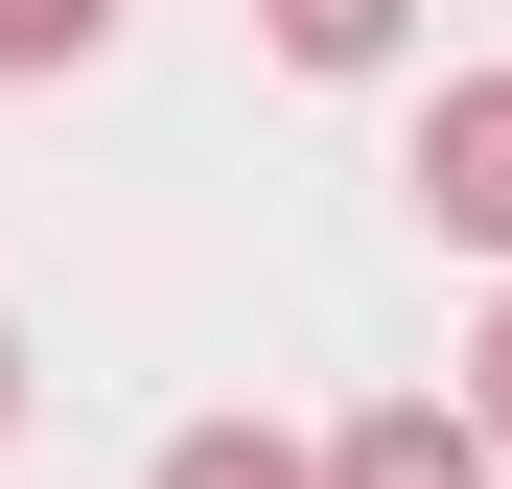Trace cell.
Returning <instances> with one entry per match:
<instances>
[{
    "mask_svg": "<svg viewBox=\"0 0 512 489\" xmlns=\"http://www.w3.org/2000/svg\"><path fill=\"white\" fill-rule=\"evenodd\" d=\"M419 210H443L466 257H512V70H443V94H419Z\"/></svg>",
    "mask_w": 512,
    "mask_h": 489,
    "instance_id": "6da1fadb",
    "label": "cell"
},
{
    "mask_svg": "<svg viewBox=\"0 0 512 489\" xmlns=\"http://www.w3.org/2000/svg\"><path fill=\"white\" fill-rule=\"evenodd\" d=\"M489 466H512V443L466 420V396H373V420L326 443V489H489Z\"/></svg>",
    "mask_w": 512,
    "mask_h": 489,
    "instance_id": "7a4b0ae2",
    "label": "cell"
},
{
    "mask_svg": "<svg viewBox=\"0 0 512 489\" xmlns=\"http://www.w3.org/2000/svg\"><path fill=\"white\" fill-rule=\"evenodd\" d=\"M140 489H326V466H303V443H280V420H187V443H163V466H140Z\"/></svg>",
    "mask_w": 512,
    "mask_h": 489,
    "instance_id": "3957f363",
    "label": "cell"
},
{
    "mask_svg": "<svg viewBox=\"0 0 512 489\" xmlns=\"http://www.w3.org/2000/svg\"><path fill=\"white\" fill-rule=\"evenodd\" d=\"M256 24H280V70H396L419 0H256Z\"/></svg>",
    "mask_w": 512,
    "mask_h": 489,
    "instance_id": "277c9868",
    "label": "cell"
},
{
    "mask_svg": "<svg viewBox=\"0 0 512 489\" xmlns=\"http://www.w3.org/2000/svg\"><path fill=\"white\" fill-rule=\"evenodd\" d=\"M117 47V0H0V94H24V70H94Z\"/></svg>",
    "mask_w": 512,
    "mask_h": 489,
    "instance_id": "5b68a950",
    "label": "cell"
},
{
    "mask_svg": "<svg viewBox=\"0 0 512 489\" xmlns=\"http://www.w3.org/2000/svg\"><path fill=\"white\" fill-rule=\"evenodd\" d=\"M466 420H489V443H512V303H489V350H466Z\"/></svg>",
    "mask_w": 512,
    "mask_h": 489,
    "instance_id": "8992f818",
    "label": "cell"
},
{
    "mask_svg": "<svg viewBox=\"0 0 512 489\" xmlns=\"http://www.w3.org/2000/svg\"><path fill=\"white\" fill-rule=\"evenodd\" d=\"M0 420H24V350H0Z\"/></svg>",
    "mask_w": 512,
    "mask_h": 489,
    "instance_id": "52a82bcc",
    "label": "cell"
}]
</instances>
